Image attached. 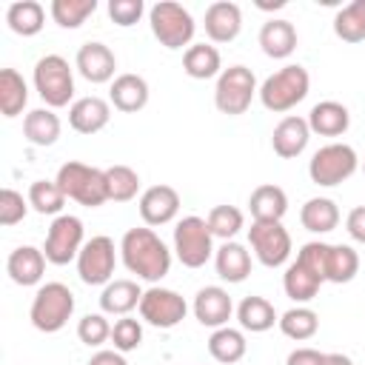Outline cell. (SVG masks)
Masks as SVG:
<instances>
[{"mask_svg": "<svg viewBox=\"0 0 365 365\" xmlns=\"http://www.w3.org/2000/svg\"><path fill=\"white\" fill-rule=\"evenodd\" d=\"M120 257L123 265L137 274V279L160 282L171 271V251L168 245L154 234V228H128L120 240Z\"/></svg>", "mask_w": 365, "mask_h": 365, "instance_id": "cell-1", "label": "cell"}, {"mask_svg": "<svg viewBox=\"0 0 365 365\" xmlns=\"http://www.w3.org/2000/svg\"><path fill=\"white\" fill-rule=\"evenodd\" d=\"M297 259L308 265L322 282H351L359 271V254L351 245H331V242H305L297 251Z\"/></svg>", "mask_w": 365, "mask_h": 365, "instance_id": "cell-2", "label": "cell"}, {"mask_svg": "<svg viewBox=\"0 0 365 365\" xmlns=\"http://www.w3.org/2000/svg\"><path fill=\"white\" fill-rule=\"evenodd\" d=\"M308 88H311V77H308L305 66L288 63L279 71H274L271 77H265L257 94L268 111L282 114V111H291L297 103H302L308 97Z\"/></svg>", "mask_w": 365, "mask_h": 365, "instance_id": "cell-3", "label": "cell"}, {"mask_svg": "<svg viewBox=\"0 0 365 365\" xmlns=\"http://www.w3.org/2000/svg\"><path fill=\"white\" fill-rule=\"evenodd\" d=\"M57 185L63 188V194L86 208H97L108 200V182H106V171L103 168H94V165H86V163H77V160H68L60 165L57 171Z\"/></svg>", "mask_w": 365, "mask_h": 365, "instance_id": "cell-4", "label": "cell"}, {"mask_svg": "<svg viewBox=\"0 0 365 365\" xmlns=\"http://www.w3.org/2000/svg\"><path fill=\"white\" fill-rule=\"evenodd\" d=\"M71 314H74V294L63 282L40 285L34 299H31V308H29L31 325L43 334H57L60 328H66Z\"/></svg>", "mask_w": 365, "mask_h": 365, "instance_id": "cell-5", "label": "cell"}, {"mask_svg": "<svg viewBox=\"0 0 365 365\" xmlns=\"http://www.w3.org/2000/svg\"><path fill=\"white\" fill-rule=\"evenodd\" d=\"M148 23H151V34L160 40V46L177 51L182 46H191L194 37V17L182 3L174 0H160L148 9Z\"/></svg>", "mask_w": 365, "mask_h": 365, "instance_id": "cell-6", "label": "cell"}, {"mask_svg": "<svg viewBox=\"0 0 365 365\" xmlns=\"http://www.w3.org/2000/svg\"><path fill=\"white\" fill-rule=\"evenodd\" d=\"M34 88L40 94V100L48 108H63L71 103L74 97V74L68 68V60L60 54H46L34 63Z\"/></svg>", "mask_w": 365, "mask_h": 365, "instance_id": "cell-7", "label": "cell"}, {"mask_svg": "<svg viewBox=\"0 0 365 365\" xmlns=\"http://www.w3.org/2000/svg\"><path fill=\"white\" fill-rule=\"evenodd\" d=\"M257 77L248 66H228L222 68V74L217 77V86H214V106L217 111L228 114V117H237V114H245L254 94H257Z\"/></svg>", "mask_w": 365, "mask_h": 365, "instance_id": "cell-8", "label": "cell"}, {"mask_svg": "<svg viewBox=\"0 0 365 365\" xmlns=\"http://www.w3.org/2000/svg\"><path fill=\"white\" fill-rule=\"evenodd\" d=\"M356 168H359V157H356V151H354L348 143H328V145H322V148L311 157V163H308V177H311V182H317V185L334 188V185L351 180Z\"/></svg>", "mask_w": 365, "mask_h": 365, "instance_id": "cell-9", "label": "cell"}, {"mask_svg": "<svg viewBox=\"0 0 365 365\" xmlns=\"http://www.w3.org/2000/svg\"><path fill=\"white\" fill-rule=\"evenodd\" d=\"M174 254L185 268H202L214 257V234L202 217L191 214L174 225Z\"/></svg>", "mask_w": 365, "mask_h": 365, "instance_id": "cell-10", "label": "cell"}, {"mask_svg": "<svg viewBox=\"0 0 365 365\" xmlns=\"http://www.w3.org/2000/svg\"><path fill=\"white\" fill-rule=\"evenodd\" d=\"M83 220L74 214H60L54 217V222L48 225L46 234V245L43 254L51 265H68L71 259H77V254L83 251Z\"/></svg>", "mask_w": 365, "mask_h": 365, "instance_id": "cell-11", "label": "cell"}, {"mask_svg": "<svg viewBox=\"0 0 365 365\" xmlns=\"http://www.w3.org/2000/svg\"><path fill=\"white\" fill-rule=\"evenodd\" d=\"M114 265H117L114 240L106 234L91 237L77 254V274L86 285H108L114 277Z\"/></svg>", "mask_w": 365, "mask_h": 365, "instance_id": "cell-12", "label": "cell"}, {"mask_svg": "<svg viewBox=\"0 0 365 365\" xmlns=\"http://www.w3.org/2000/svg\"><path fill=\"white\" fill-rule=\"evenodd\" d=\"M248 242L254 257L265 268H279L291 257V234L285 231L282 222H251Z\"/></svg>", "mask_w": 365, "mask_h": 365, "instance_id": "cell-13", "label": "cell"}, {"mask_svg": "<svg viewBox=\"0 0 365 365\" xmlns=\"http://www.w3.org/2000/svg\"><path fill=\"white\" fill-rule=\"evenodd\" d=\"M188 314V302L171 291V288H148L143 291V299H140V317L143 322L154 325V328H177Z\"/></svg>", "mask_w": 365, "mask_h": 365, "instance_id": "cell-14", "label": "cell"}, {"mask_svg": "<svg viewBox=\"0 0 365 365\" xmlns=\"http://www.w3.org/2000/svg\"><path fill=\"white\" fill-rule=\"evenodd\" d=\"M74 66H77L80 77H86L88 83H111L114 71H117V57L106 43L88 40L77 48Z\"/></svg>", "mask_w": 365, "mask_h": 365, "instance_id": "cell-15", "label": "cell"}, {"mask_svg": "<svg viewBox=\"0 0 365 365\" xmlns=\"http://www.w3.org/2000/svg\"><path fill=\"white\" fill-rule=\"evenodd\" d=\"M191 311L197 317L200 325H208V328H222L228 325L231 314H234V302L228 297L225 288L220 285H205L197 291L194 302H191Z\"/></svg>", "mask_w": 365, "mask_h": 365, "instance_id": "cell-16", "label": "cell"}, {"mask_svg": "<svg viewBox=\"0 0 365 365\" xmlns=\"http://www.w3.org/2000/svg\"><path fill=\"white\" fill-rule=\"evenodd\" d=\"M308 140H311L308 120L299 117V114H288V117H282V120L274 125L271 148H274L277 157L294 160V157H299V154L308 148Z\"/></svg>", "mask_w": 365, "mask_h": 365, "instance_id": "cell-17", "label": "cell"}, {"mask_svg": "<svg viewBox=\"0 0 365 365\" xmlns=\"http://www.w3.org/2000/svg\"><path fill=\"white\" fill-rule=\"evenodd\" d=\"M177 211H180V194L165 182L151 185L140 194V217L145 225H165L177 217Z\"/></svg>", "mask_w": 365, "mask_h": 365, "instance_id": "cell-18", "label": "cell"}, {"mask_svg": "<svg viewBox=\"0 0 365 365\" xmlns=\"http://www.w3.org/2000/svg\"><path fill=\"white\" fill-rule=\"evenodd\" d=\"M111 120V103L103 97H80L68 106V125L77 134H97Z\"/></svg>", "mask_w": 365, "mask_h": 365, "instance_id": "cell-19", "label": "cell"}, {"mask_svg": "<svg viewBox=\"0 0 365 365\" xmlns=\"http://www.w3.org/2000/svg\"><path fill=\"white\" fill-rule=\"evenodd\" d=\"M242 29V11L231 0H217L205 9V34L211 43H231Z\"/></svg>", "mask_w": 365, "mask_h": 365, "instance_id": "cell-20", "label": "cell"}, {"mask_svg": "<svg viewBox=\"0 0 365 365\" xmlns=\"http://www.w3.org/2000/svg\"><path fill=\"white\" fill-rule=\"evenodd\" d=\"M108 103L117 111H123V114H137L140 108H145V103H148V83H145V77L131 74V71L117 74L111 80V88H108Z\"/></svg>", "mask_w": 365, "mask_h": 365, "instance_id": "cell-21", "label": "cell"}, {"mask_svg": "<svg viewBox=\"0 0 365 365\" xmlns=\"http://www.w3.org/2000/svg\"><path fill=\"white\" fill-rule=\"evenodd\" d=\"M46 254L34 245H17L9 259H6V274L11 277V282L17 285H37L43 279V271H46Z\"/></svg>", "mask_w": 365, "mask_h": 365, "instance_id": "cell-22", "label": "cell"}, {"mask_svg": "<svg viewBox=\"0 0 365 365\" xmlns=\"http://www.w3.org/2000/svg\"><path fill=\"white\" fill-rule=\"evenodd\" d=\"M308 128L319 137H342L351 125V111L336 100H322L308 111Z\"/></svg>", "mask_w": 365, "mask_h": 365, "instance_id": "cell-23", "label": "cell"}, {"mask_svg": "<svg viewBox=\"0 0 365 365\" xmlns=\"http://www.w3.org/2000/svg\"><path fill=\"white\" fill-rule=\"evenodd\" d=\"M248 208H251L254 222H282L288 211V194L274 182H262L251 191Z\"/></svg>", "mask_w": 365, "mask_h": 365, "instance_id": "cell-24", "label": "cell"}, {"mask_svg": "<svg viewBox=\"0 0 365 365\" xmlns=\"http://www.w3.org/2000/svg\"><path fill=\"white\" fill-rule=\"evenodd\" d=\"M259 48L268 57H274V60L291 57L294 48H297V29L291 26V20L271 17L268 23H262V29H259Z\"/></svg>", "mask_w": 365, "mask_h": 365, "instance_id": "cell-25", "label": "cell"}, {"mask_svg": "<svg viewBox=\"0 0 365 365\" xmlns=\"http://www.w3.org/2000/svg\"><path fill=\"white\" fill-rule=\"evenodd\" d=\"M214 268H217V277L225 279V282H242L248 274H251V254L242 242H222L217 251H214Z\"/></svg>", "mask_w": 365, "mask_h": 365, "instance_id": "cell-26", "label": "cell"}, {"mask_svg": "<svg viewBox=\"0 0 365 365\" xmlns=\"http://www.w3.org/2000/svg\"><path fill=\"white\" fill-rule=\"evenodd\" d=\"M140 299H143V291L134 279H111L108 285H103L100 308L103 314L128 317L134 308H140Z\"/></svg>", "mask_w": 365, "mask_h": 365, "instance_id": "cell-27", "label": "cell"}, {"mask_svg": "<svg viewBox=\"0 0 365 365\" xmlns=\"http://www.w3.org/2000/svg\"><path fill=\"white\" fill-rule=\"evenodd\" d=\"M182 71L194 80H211L222 74V57L211 43H194L182 54Z\"/></svg>", "mask_w": 365, "mask_h": 365, "instance_id": "cell-28", "label": "cell"}, {"mask_svg": "<svg viewBox=\"0 0 365 365\" xmlns=\"http://www.w3.org/2000/svg\"><path fill=\"white\" fill-rule=\"evenodd\" d=\"M319 285H322V279H319L308 265H302L299 259H294V262L285 268V274H282L285 297H291L297 305L311 302V299L319 294Z\"/></svg>", "mask_w": 365, "mask_h": 365, "instance_id": "cell-29", "label": "cell"}, {"mask_svg": "<svg viewBox=\"0 0 365 365\" xmlns=\"http://www.w3.org/2000/svg\"><path fill=\"white\" fill-rule=\"evenodd\" d=\"M299 222L311 234H328V231H334L339 225V208L328 197H311L299 208Z\"/></svg>", "mask_w": 365, "mask_h": 365, "instance_id": "cell-30", "label": "cell"}, {"mask_svg": "<svg viewBox=\"0 0 365 365\" xmlns=\"http://www.w3.org/2000/svg\"><path fill=\"white\" fill-rule=\"evenodd\" d=\"M245 351H248V342L240 328L222 325V328H214V334L208 336V354L222 365L240 362L245 356Z\"/></svg>", "mask_w": 365, "mask_h": 365, "instance_id": "cell-31", "label": "cell"}, {"mask_svg": "<svg viewBox=\"0 0 365 365\" xmlns=\"http://www.w3.org/2000/svg\"><path fill=\"white\" fill-rule=\"evenodd\" d=\"M60 128H63L60 125V117L51 108H34V111H29L23 117V134H26V140L31 145H40V148L54 145L57 137H60Z\"/></svg>", "mask_w": 365, "mask_h": 365, "instance_id": "cell-32", "label": "cell"}, {"mask_svg": "<svg viewBox=\"0 0 365 365\" xmlns=\"http://www.w3.org/2000/svg\"><path fill=\"white\" fill-rule=\"evenodd\" d=\"M6 23L14 34L34 37V34H40V29L46 23V9L37 0H17L6 9Z\"/></svg>", "mask_w": 365, "mask_h": 365, "instance_id": "cell-33", "label": "cell"}, {"mask_svg": "<svg viewBox=\"0 0 365 365\" xmlns=\"http://www.w3.org/2000/svg\"><path fill=\"white\" fill-rule=\"evenodd\" d=\"M237 319H240L242 331H251V334H262V331L274 328V322H279L274 305L265 297H245L237 305Z\"/></svg>", "mask_w": 365, "mask_h": 365, "instance_id": "cell-34", "label": "cell"}, {"mask_svg": "<svg viewBox=\"0 0 365 365\" xmlns=\"http://www.w3.org/2000/svg\"><path fill=\"white\" fill-rule=\"evenodd\" d=\"M29 103V86L17 68H3L0 71V111L3 117H17Z\"/></svg>", "mask_w": 365, "mask_h": 365, "instance_id": "cell-35", "label": "cell"}, {"mask_svg": "<svg viewBox=\"0 0 365 365\" xmlns=\"http://www.w3.org/2000/svg\"><path fill=\"white\" fill-rule=\"evenodd\" d=\"M279 331L288 336V339H297V342H305L311 339L317 331H319V314L308 305H297V308H288L282 317H279Z\"/></svg>", "mask_w": 365, "mask_h": 365, "instance_id": "cell-36", "label": "cell"}, {"mask_svg": "<svg viewBox=\"0 0 365 365\" xmlns=\"http://www.w3.org/2000/svg\"><path fill=\"white\" fill-rule=\"evenodd\" d=\"M334 34L342 43H362L365 40V0H354L336 11Z\"/></svg>", "mask_w": 365, "mask_h": 365, "instance_id": "cell-37", "label": "cell"}, {"mask_svg": "<svg viewBox=\"0 0 365 365\" xmlns=\"http://www.w3.org/2000/svg\"><path fill=\"white\" fill-rule=\"evenodd\" d=\"M26 200L37 214H57L60 217V211L66 205V194L57 185V180H34L29 185V197Z\"/></svg>", "mask_w": 365, "mask_h": 365, "instance_id": "cell-38", "label": "cell"}, {"mask_svg": "<svg viewBox=\"0 0 365 365\" xmlns=\"http://www.w3.org/2000/svg\"><path fill=\"white\" fill-rule=\"evenodd\" d=\"M106 182H108V200H114V202H128L140 191V174L123 163L106 168Z\"/></svg>", "mask_w": 365, "mask_h": 365, "instance_id": "cell-39", "label": "cell"}, {"mask_svg": "<svg viewBox=\"0 0 365 365\" xmlns=\"http://www.w3.org/2000/svg\"><path fill=\"white\" fill-rule=\"evenodd\" d=\"M94 11L97 0H51V20L60 29H80Z\"/></svg>", "mask_w": 365, "mask_h": 365, "instance_id": "cell-40", "label": "cell"}, {"mask_svg": "<svg viewBox=\"0 0 365 365\" xmlns=\"http://www.w3.org/2000/svg\"><path fill=\"white\" fill-rule=\"evenodd\" d=\"M205 222H208V228H211L214 237H220V240L228 242V240H234V237L240 234L245 217H242V211L234 208V205H214V208L208 211Z\"/></svg>", "mask_w": 365, "mask_h": 365, "instance_id": "cell-41", "label": "cell"}, {"mask_svg": "<svg viewBox=\"0 0 365 365\" xmlns=\"http://www.w3.org/2000/svg\"><path fill=\"white\" fill-rule=\"evenodd\" d=\"M111 342H114V351H120V354L137 351L140 342H143V325H140V319H134V317H120V319L111 325Z\"/></svg>", "mask_w": 365, "mask_h": 365, "instance_id": "cell-42", "label": "cell"}, {"mask_svg": "<svg viewBox=\"0 0 365 365\" xmlns=\"http://www.w3.org/2000/svg\"><path fill=\"white\" fill-rule=\"evenodd\" d=\"M77 336L83 345L88 348H97L103 345L106 339H111V325L106 319V314H86L80 322H77Z\"/></svg>", "mask_w": 365, "mask_h": 365, "instance_id": "cell-43", "label": "cell"}, {"mask_svg": "<svg viewBox=\"0 0 365 365\" xmlns=\"http://www.w3.org/2000/svg\"><path fill=\"white\" fill-rule=\"evenodd\" d=\"M29 214V200H23L20 191L14 188H3L0 191V225H17L23 217Z\"/></svg>", "mask_w": 365, "mask_h": 365, "instance_id": "cell-44", "label": "cell"}, {"mask_svg": "<svg viewBox=\"0 0 365 365\" xmlns=\"http://www.w3.org/2000/svg\"><path fill=\"white\" fill-rule=\"evenodd\" d=\"M143 11H145L143 0H108V17L123 29L134 26L143 17Z\"/></svg>", "mask_w": 365, "mask_h": 365, "instance_id": "cell-45", "label": "cell"}, {"mask_svg": "<svg viewBox=\"0 0 365 365\" xmlns=\"http://www.w3.org/2000/svg\"><path fill=\"white\" fill-rule=\"evenodd\" d=\"M345 231L351 234L354 242H362L365 245V205L351 208V214L345 217Z\"/></svg>", "mask_w": 365, "mask_h": 365, "instance_id": "cell-46", "label": "cell"}, {"mask_svg": "<svg viewBox=\"0 0 365 365\" xmlns=\"http://www.w3.org/2000/svg\"><path fill=\"white\" fill-rule=\"evenodd\" d=\"M325 354L317 348H294L285 359V365H322Z\"/></svg>", "mask_w": 365, "mask_h": 365, "instance_id": "cell-47", "label": "cell"}, {"mask_svg": "<svg viewBox=\"0 0 365 365\" xmlns=\"http://www.w3.org/2000/svg\"><path fill=\"white\" fill-rule=\"evenodd\" d=\"M88 365H128V362H125V356L120 351H97L88 359Z\"/></svg>", "mask_w": 365, "mask_h": 365, "instance_id": "cell-48", "label": "cell"}, {"mask_svg": "<svg viewBox=\"0 0 365 365\" xmlns=\"http://www.w3.org/2000/svg\"><path fill=\"white\" fill-rule=\"evenodd\" d=\"M322 365H354V359L345 356V354H325Z\"/></svg>", "mask_w": 365, "mask_h": 365, "instance_id": "cell-49", "label": "cell"}, {"mask_svg": "<svg viewBox=\"0 0 365 365\" xmlns=\"http://www.w3.org/2000/svg\"><path fill=\"white\" fill-rule=\"evenodd\" d=\"M259 9H282L285 6V0H274V3H257Z\"/></svg>", "mask_w": 365, "mask_h": 365, "instance_id": "cell-50", "label": "cell"}, {"mask_svg": "<svg viewBox=\"0 0 365 365\" xmlns=\"http://www.w3.org/2000/svg\"><path fill=\"white\" fill-rule=\"evenodd\" d=\"M362 168H365V165H362Z\"/></svg>", "mask_w": 365, "mask_h": 365, "instance_id": "cell-51", "label": "cell"}]
</instances>
